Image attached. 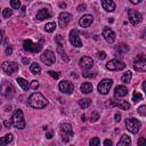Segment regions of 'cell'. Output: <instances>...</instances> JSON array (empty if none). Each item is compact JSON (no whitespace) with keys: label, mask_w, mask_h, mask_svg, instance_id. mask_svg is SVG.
<instances>
[{"label":"cell","mask_w":146,"mask_h":146,"mask_svg":"<svg viewBox=\"0 0 146 146\" xmlns=\"http://www.w3.org/2000/svg\"><path fill=\"white\" fill-rule=\"evenodd\" d=\"M128 94V89L125 86H117L114 90V97L115 98H121V97H124L125 95Z\"/></svg>","instance_id":"21"},{"label":"cell","mask_w":146,"mask_h":146,"mask_svg":"<svg viewBox=\"0 0 146 146\" xmlns=\"http://www.w3.org/2000/svg\"><path fill=\"white\" fill-rule=\"evenodd\" d=\"M131 3H133V5H137V3H139L141 0H129Z\"/></svg>","instance_id":"50"},{"label":"cell","mask_w":146,"mask_h":146,"mask_svg":"<svg viewBox=\"0 0 146 146\" xmlns=\"http://www.w3.org/2000/svg\"><path fill=\"white\" fill-rule=\"evenodd\" d=\"M130 144H131V138L128 135H122L117 143V145H120V146H128Z\"/></svg>","instance_id":"23"},{"label":"cell","mask_w":146,"mask_h":146,"mask_svg":"<svg viewBox=\"0 0 146 146\" xmlns=\"http://www.w3.org/2000/svg\"><path fill=\"white\" fill-rule=\"evenodd\" d=\"M23 47H24V49H25L26 51H30V52H33V54L39 52V51L41 50V48H42L41 43H34V42H33L32 40H30V39L24 40Z\"/></svg>","instance_id":"5"},{"label":"cell","mask_w":146,"mask_h":146,"mask_svg":"<svg viewBox=\"0 0 146 146\" xmlns=\"http://www.w3.org/2000/svg\"><path fill=\"white\" fill-rule=\"evenodd\" d=\"M55 29H56V23H54V22L47 23V24L44 25V31H46V32H48V33L54 32V31H55Z\"/></svg>","instance_id":"31"},{"label":"cell","mask_w":146,"mask_h":146,"mask_svg":"<svg viewBox=\"0 0 146 146\" xmlns=\"http://www.w3.org/2000/svg\"><path fill=\"white\" fill-rule=\"evenodd\" d=\"M29 105L33 108H43L48 105V100L40 92H34L29 97Z\"/></svg>","instance_id":"1"},{"label":"cell","mask_w":146,"mask_h":146,"mask_svg":"<svg viewBox=\"0 0 146 146\" xmlns=\"http://www.w3.org/2000/svg\"><path fill=\"white\" fill-rule=\"evenodd\" d=\"M131 78H132V73H131L130 71H128V72L123 73V75H122L121 80H122V82H123V83H129V82L131 81Z\"/></svg>","instance_id":"30"},{"label":"cell","mask_w":146,"mask_h":146,"mask_svg":"<svg viewBox=\"0 0 146 146\" xmlns=\"http://www.w3.org/2000/svg\"><path fill=\"white\" fill-rule=\"evenodd\" d=\"M23 63L24 64H29L30 63V59L29 58H23Z\"/></svg>","instance_id":"51"},{"label":"cell","mask_w":146,"mask_h":146,"mask_svg":"<svg viewBox=\"0 0 146 146\" xmlns=\"http://www.w3.org/2000/svg\"><path fill=\"white\" fill-rule=\"evenodd\" d=\"M70 42L72 46L79 48V47H82V42L80 40V36H79V32L78 30L73 29L71 32H70Z\"/></svg>","instance_id":"11"},{"label":"cell","mask_w":146,"mask_h":146,"mask_svg":"<svg viewBox=\"0 0 146 146\" xmlns=\"http://www.w3.org/2000/svg\"><path fill=\"white\" fill-rule=\"evenodd\" d=\"M30 70H31V72H32L33 74H39V73L41 72V67H40V65L36 64V63H32L31 66H30Z\"/></svg>","instance_id":"32"},{"label":"cell","mask_w":146,"mask_h":146,"mask_svg":"<svg viewBox=\"0 0 146 146\" xmlns=\"http://www.w3.org/2000/svg\"><path fill=\"white\" fill-rule=\"evenodd\" d=\"M11 15H13V10H11V9L5 8V9L2 10V17H3V18H9Z\"/></svg>","instance_id":"34"},{"label":"cell","mask_w":146,"mask_h":146,"mask_svg":"<svg viewBox=\"0 0 146 146\" xmlns=\"http://www.w3.org/2000/svg\"><path fill=\"white\" fill-rule=\"evenodd\" d=\"M79 66H80V68H82V70H89V68H91V67L94 66V60H92L91 57L84 56V57L80 58V60H79Z\"/></svg>","instance_id":"15"},{"label":"cell","mask_w":146,"mask_h":146,"mask_svg":"<svg viewBox=\"0 0 146 146\" xmlns=\"http://www.w3.org/2000/svg\"><path fill=\"white\" fill-rule=\"evenodd\" d=\"M132 100H133V103H138V102H140V100H143V96H141V94H139L138 91H133L132 92Z\"/></svg>","instance_id":"33"},{"label":"cell","mask_w":146,"mask_h":146,"mask_svg":"<svg viewBox=\"0 0 146 146\" xmlns=\"http://www.w3.org/2000/svg\"><path fill=\"white\" fill-rule=\"evenodd\" d=\"M30 87H31L32 89H34V90H35V89H38V88H39V82H38L36 80H33V81L31 82V86H30Z\"/></svg>","instance_id":"40"},{"label":"cell","mask_w":146,"mask_h":146,"mask_svg":"<svg viewBox=\"0 0 146 146\" xmlns=\"http://www.w3.org/2000/svg\"><path fill=\"white\" fill-rule=\"evenodd\" d=\"M89 144H90L91 146H97V145H99V144H100V140H99V138H98V137H94V138H91V139H90Z\"/></svg>","instance_id":"36"},{"label":"cell","mask_w":146,"mask_h":146,"mask_svg":"<svg viewBox=\"0 0 146 146\" xmlns=\"http://www.w3.org/2000/svg\"><path fill=\"white\" fill-rule=\"evenodd\" d=\"M94 22V17L91 15H83L80 19H79V24L81 27H88L91 25V23Z\"/></svg>","instance_id":"18"},{"label":"cell","mask_w":146,"mask_h":146,"mask_svg":"<svg viewBox=\"0 0 146 146\" xmlns=\"http://www.w3.org/2000/svg\"><path fill=\"white\" fill-rule=\"evenodd\" d=\"M98 119H99V115H98V113H96V112L91 113V115H90V122H96Z\"/></svg>","instance_id":"38"},{"label":"cell","mask_w":146,"mask_h":146,"mask_svg":"<svg viewBox=\"0 0 146 146\" xmlns=\"http://www.w3.org/2000/svg\"><path fill=\"white\" fill-rule=\"evenodd\" d=\"M80 90H81V92H83V94H89V92L92 91V84H91L90 82H84V83L81 84Z\"/></svg>","instance_id":"25"},{"label":"cell","mask_w":146,"mask_h":146,"mask_svg":"<svg viewBox=\"0 0 146 146\" xmlns=\"http://www.w3.org/2000/svg\"><path fill=\"white\" fill-rule=\"evenodd\" d=\"M57 52L60 55V58L64 60V62H70V58L67 57V55H66V52H65V50L63 49V46L62 44H57Z\"/></svg>","instance_id":"24"},{"label":"cell","mask_w":146,"mask_h":146,"mask_svg":"<svg viewBox=\"0 0 146 146\" xmlns=\"http://www.w3.org/2000/svg\"><path fill=\"white\" fill-rule=\"evenodd\" d=\"M26 1H31V0H26Z\"/></svg>","instance_id":"55"},{"label":"cell","mask_w":146,"mask_h":146,"mask_svg":"<svg viewBox=\"0 0 146 146\" xmlns=\"http://www.w3.org/2000/svg\"><path fill=\"white\" fill-rule=\"evenodd\" d=\"M116 52L119 54V55H124L125 52H128V50H129V46L128 44H125V43H122V44H120L119 47H116Z\"/></svg>","instance_id":"26"},{"label":"cell","mask_w":146,"mask_h":146,"mask_svg":"<svg viewBox=\"0 0 146 146\" xmlns=\"http://www.w3.org/2000/svg\"><path fill=\"white\" fill-rule=\"evenodd\" d=\"M90 105H91V100L88 99V98H82V99L79 100V106H80L81 108H87V107H89Z\"/></svg>","instance_id":"28"},{"label":"cell","mask_w":146,"mask_h":146,"mask_svg":"<svg viewBox=\"0 0 146 146\" xmlns=\"http://www.w3.org/2000/svg\"><path fill=\"white\" fill-rule=\"evenodd\" d=\"M3 125L6 127V128H11V125H14V123H13V120H5L3 121Z\"/></svg>","instance_id":"39"},{"label":"cell","mask_w":146,"mask_h":146,"mask_svg":"<svg viewBox=\"0 0 146 146\" xmlns=\"http://www.w3.org/2000/svg\"><path fill=\"white\" fill-rule=\"evenodd\" d=\"M10 108H11L10 106H6V111H7V112H8V111H10Z\"/></svg>","instance_id":"54"},{"label":"cell","mask_w":146,"mask_h":146,"mask_svg":"<svg viewBox=\"0 0 146 146\" xmlns=\"http://www.w3.org/2000/svg\"><path fill=\"white\" fill-rule=\"evenodd\" d=\"M120 121H121V114L116 113L115 114V122H120Z\"/></svg>","instance_id":"46"},{"label":"cell","mask_w":146,"mask_h":146,"mask_svg":"<svg viewBox=\"0 0 146 146\" xmlns=\"http://www.w3.org/2000/svg\"><path fill=\"white\" fill-rule=\"evenodd\" d=\"M16 81L18 82V84L22 87L23 90H27V89L30 88V84H29V82H27L25 79H23V78H17Z\"/></svg>","instance_id":"27"},{"label":"cell","mask_w":146,"mask_h":146,"mask_svg":"<svg viewBox=\"0 0 146 146\" xmlns=\"http://www.w3.org/2000/svg\"><path fill=\"white\" fill-rule=\"evenodd\" d=\"M59 6H60L62 8H65V7H66V3H65V2H60V3H59Z\"/></svg>","instance_id":"53"},{"label":"cell","mask_w":146,"mask_h":146,"mask_svg":"<svg viewBox=\"0 0 146 146\" xmlns=\"http://www.w3.org/2000/svg\"><path fill=\"white\" fill-rule=\"evenodd\" d=\"M138 113H139L140 115L145 116V115H146V106H145V105L139 106V107H138Z\"/></svg>","instance_id":"37"},{"label":"cell","mask_w":146,"mask_h":146,"mask_svg":"<svg viewBox=\"0 0 146 146\" xmlns=\"http://www.w3.org/2000/svg\"><path fill=\"white\" fill-rule=\"evenodd\" d=\"M10 5L14 9H19L21 8V1L19 0H10Z\"/></svg>","instance_id":"35"},{"label":"cell","mask_w":146,"mask_h":146,"mask_svg":"<svg viewBox=\"0 0 146 146\" xmlns=\"http://www.w3.org/2000/svg\"><path fill=\"white\" fill-rule=\"evenodd\" d=\"M40 59H41V62L42 63H44L46 65H52L54 63H55V60H56V56H55V54L51 51V50H44L43 52H42V55L40 56Z\"/></svg>","instance_id":"6"},{"label":"cell","mask_w":146,"mask_h":146,"mask_svg":"<svg viewBox=\"0 0 146 146\" xmlns=\"http://www.w3.org/2000/svg\"><path fill=\"white\" fill-rule=\"evenodd\" d=\"M78 10H79V11H81V10H86V5H80V6L78 7Z\"/></svg>","instance_id":"47"},{"label":"cell","mask_w":146,"mask_h":146,"mask_svg":"<svg viewBox=\"0 0 146 146\" xmlns=\"http://www.w3.org/2000/svg\"><path fill=\"white\" fill-rule=\"evenodd\" d=\"M112 84H113V80H111V79H104V80H102V81L99 82L97 89H98L99 94H102V95H106V94L110 91Z\"/></svg>","instance_id":"8"},{"label":"cell","mask_w":146,"mask_h":146,"mask_svg":"<svg viewBox=\"0 0 146 146\" xmlns=\"http://www.w3.org/2000/svg\"><path fill=\"white\" fill-rule=\"evenodd\" d=\"M59 90L62 91V92H64V94H66V95H70V94H72L73 92V90H74V86L70 82V81H67V80H63L62 82H59Z\"/></svg>","instance_id":"12"},{"label":"cell","mask_w":146,"mask_h":146,"mask_svg":"<svg viewBox=\"0 0 146 146\" xmlns=\"http://www.w3.org/2000/svg\"><path fill=\"white\" fill-rule=\"evenodd\" d=\"M48 73H49L54 79H58V78H59V74H58L57 72H55V71H49Z\"/></svg>","instance_id":"43"},{"label":"cell","mask_w":146,"mask_h":146,"mask_svg":"<svg viewBox=\"0 0 146 146\" xmlns=\"http://www.w3.org/2000/svg\"><path fill=\"white\" fill-rule=\"evenodd\" d=\"M46 137H47L48 139H51V138H52V133H51V132H47V133H46Z\"/></svg>","instance_id":"49"},{"label":"cell","mask_w":146,"mask_h":146,"mask_svg":"<svg viewBox=\"0 0 146 146\" xmlns=\"http://www.w3.org/2000/svg\"><path fill=\"white\" fill-rule=\"evenodd\" d=\"M141 127V123L139 120L135 117H129L125 120V128L131 132V133H137Z\"/></svg>","instance_id":"4"},{"label":"cell","mask_w":146,"mask_h":146,"mask_svg":"<svg viewBox=\"0 0 146 146\" xmlns=\"http://www.w3.org/2000/svg\"><path fill=\"white\" fill-rule=\"evenodd\" d=\"M1 91H2V95L6 98H10L15 94V89H14L13 84L9 83V82H7V81H3L2 87H1Z\"/></svg>","instance_id":"10"},{"label":"cell","mask_w":146,"mask_h":146,"mask_svg":"<svg viewBox=\"0 0 146 146\" xmlns=\"http://www.w3.org/2000/svg\"><path fill=\"white\" fill-rule=\"evenodd\" d=\"M111 105L112 106H117L120 110H123V111H128L130 108V104L125 100H112Z\"/></svg>","instance_id":"19"},{"label":"cell","mask_w":146,"mask_h":146,"mask_svg":"<svg viewBox=\"0 0 146 146\" xmlns=\"http://www.w3.org/2000/svg\"><path fill=\"white\" fill-rule=\"evenodd\" d=\"M97 56H98L99 59H104V58L106 57V52H105V51H98Z\"/></svg>","instance_id":"42"},{"label":"cell","mask_w":146,"mask_h":146,"mask_svg":"<svg viewBox=\"0 0 146 146\" xmlns=\"http://www.w3.org/2000/svg\"><path fill=\"white\" fill-rule=\"evenodd\" d=\"M11 120H13L15 128H17V129H24L25 128V120H24V115H23L22 110H16L13 114Z\"/></svg>","instance_id":"2"},{"label":"cell","mask_w":146,"mask_h":146,"mask_svg":"<svg viewBox=\"0 0 146 146\" xmlns=\"http://www.w3.org/2000/svg\"><path fill=\"white\" fill-rule=\"evenodd\" d=\"M60 137H62V140L64 143H67L70 141L71 137L73 136V130H72V125L70 123H63L60 125Z\"/></svg>","instance_id":"3"},{"label":"cell","mask_w":146,"mask_h":146,"mask_svg":"<svg viewBox=\"0 0 146 146\" xmlns=\"http://www.w3.org/2000/svg\"><path fill=\"white\" fill-rule=\"evenodd\" d=\"M125 67V64L119 59H111L106 63V68L110 71H121Z\"/></svg>","instance_id":"7"},{"label":"cell","mask_w":146,"mask_h":146,"mask_svg":"<svg viewBox=\"0 0 146 146\" xmlns=\"http://www.w3.org/2000/svg\"><path fill=\"white\" fill-rule=\"evenodd\" d=\"M103 36H104V39L108 43H113L115 41V33L110 27H104V30H103Z\"/></svg>","instance_id":"17"},{"label":"cell","mask_w":146,"mask_h":146,"mask_svg":"<svg viewBox=\"0 0 146 146\" xmlns=\"http://www.w3.org/2000/svg\"><path fill=\"white\" fill-rule=\"evenodd\" d=\"M104 145H106V146H111V145H112V141H111L110 139H106V140L104 141Z\"/></svg>","instance_id":"48"},{"label":"cell","mask_w":146,"mask_h":146,"mask_svg":"<svg viewBox=\"0 0 146 146\" xmlns=\"http://www.w3.org/2000/svg\"><path fill=\"white\" fill-rule=\"evenodd\" d=\"M51 17V13L49 11L48 8H42L36 13V19L38 21H43L44 18H49Z\"/></svg>","instance_id":"20"},{"label":"cell","mask_w":146,"mask_h":146,"mask_svg":"<svg viewBox=\"0 0 146 146\" xmlns=\"http://www.w3.org/2000/svg\"><path fill=\"white\" fill-rule=\"evenodd\" d=\"M133 68L137 72H146V58L138 57L133 63Z\"/></svg>","instance_id":"16"},{"label":"cell","mask_w":146,"mask_h":146,"mask_svg":"<svg viewBox=\"0 0 146 146\" xmlns=\"http://www.w3.org/2000/svg\"><path fill=\"white\" fill-rule=\"evenodd\" d=\"M84 78H94L95 76V73H91V72H86L82 74Z\"/></svg>","instance_id":"44"},{"label":"cell","mask_w":146,"mask_h":146,"mask_svg":"<svg viewBox=\"0 0 146 146\" xmlns=\"http://www.w3.org/2000/svg\"><path fill=\"white\" fill-rule=\"evenodd\" d=\"M128 17H129V21L132 25H138L139 23H141L143 21V16L140 13L133 10V9H129L128 11Z\"/></svg>","instance_id":"9"},{"label":"cell","mask_w":146,"mask_h":146,"mask_svg":"<svg viewBox=\"0 0 146 146\" xmlns=\"http://www.w3.org/2000/svg\"><path fill=\"white\" fill-rule=\"evenodd\" d=\"M2 70L7 74L11 75L14 72H16L18 70V66H17V64L15 62H3L2 63Z\"/></svg>","instance_id":"13"},{"label":"cell","mask_w":146,"mask_h":146,"mask_svg":"<svg viewBox=\"0 0 146 146\" xmlns=\"http://www.w3.org/2000/svg\"><path fill=\"white\" fill-rule=\"evenodd\" d=\"M102 6L106 11L115 10V2L113 0H102Z\"/></svg>","instance_id":"22"},{"label":"cell","mask_w":146,"mask_h":146,"mask_svg":"<svg viewBox=\"0 0 146 146\" xmlns=\"http://www.w3.org/2000/svg\"><path fill=\"white\" fill-rule=\"evenodd\" d=\"M143 90H144V91L146 92V80H145V81L143 82Z\"/></svg>","instance_id":"52"},{"label":"cell","mask_w":146,"mask_h":146,"mask_svg":"<svg viewBox=\"0 0 146 146\" xmlns=\"http://www.w3.org/2000/svg\"><path fill=\"white\" fill-rule=\"evenodd\" d=\"M72 21V15L71 14H68V13H60L59 14V17H58V24H59V26L60 27H66L67 26V24L70 23Z\"/></svg>","instance_id":"14"},{"label":"cell","mask_w":146,"mask_h":146,"mask_svg":"<svg viewBox=\"0 0 146 146\" xmlns=\"http://www.w3.org/2000/svg\"><path fill=\"white\" fill-rule=\"evenodd\" d=\"M11 52H13V48H11V46H8L6 48V55H11Z\"/></svg>","instance_id":"45"},{"label":"cell","mask_w":146,"mask_h":146,"mask_svg":"<svg viewBox=\"0 0 146 146\" xmlns=\"http://www.w3.org/2000/svg\"><path fill=\"white\" fill-rule=\"evenodd\" d=\"M138 145H139V146H146V139L143 138V137H140V138L138 139Z\"/></svg>","instance_id":"41"},{"label":"cell","mask_w":146,"mask_h":146,"mask_svg":"<svg viewBox=\"0 0 146 146\" xmlns=\"http://www.w3.org/2000/svg\"><path fill=\"white\" fill-rule=\"evenodd\" d=\"M11 141H13V135L8 133V135L3 136V137L0 139V145H7V144H9V143H11Z\"/></svg>","instance_id":"29"}]
</instances>
